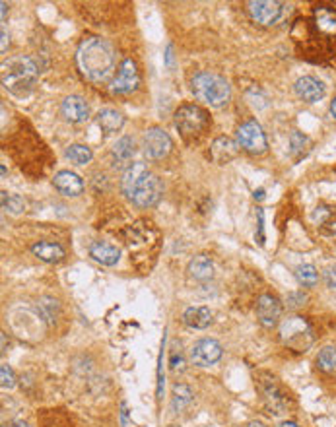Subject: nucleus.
Returning a JSON list of instances; mask_svg holds the SVG:
<instances>
[{"label":"nucleus","mask_w":336,"mask_h":427,"mask_svg":"<svg viewBox=\"0 0 336 427\" xmlns=\"http://www.w3.org/2000/svg\"><path fill=\"white\" fill-rule=\"evenodd\" d=\"M222 346L220 342H216L212 338H202L195 342V346L191 348V360L198 367H210L214 363L220 362L222 357Z\"/></svg>","instance_id":"12"},{"label":"nucleus","mask_w":336,"mask_h":427,"mask_svg":"<svg viewBox=\"0 0 336 427\" xmlns=\"http://www.w3.org/2000/svg\"><path fill=\"white\" fill-rule=\"evenodd\" d=\"M76 63L90 82L105 84L115 70V51L105 39L86 38L76 51Z\"/></svg>","instance_id":"2"},{"label":"nucleus","mask_w":336,"mask_h":427,"mask_svg":"<svg viewBox=\"0 0 336 427\" xmlns=\"http://www.w3.org/2000/svg\"><path fill=\"white\" fill-rule=\"evenodd\" d=\"M278 427H299V426L296 424V421H282Z\"/></svg>","instance_id":"36"},{"label":"nucleus","mask_w":336,"mask_h":427,"mask_svg":"<svg viewBox=\"0 0 336 427\" xmlns=\"http://www.w3.org/2000/svg\"><path fill=\"white\" fill-rule=\"evenodd\" d=\"M31 252L38 257L39 260L47 262V264H58L61 260L65 259V249L53 241H39L31 247Z\"/></svg>","instance_id":"19"},{"label":"nucleus","mask_w":336,"mask_h":427,"mask_svg":"<svg viewBox=\"0 0 336 427\" xmlns=\"http://www.w3.org/2000/svg\"><path fill=\"white\" fill-rule=\"evenodd\" d=\"M39 74L41 70L33 56H12L2 63V84L12 95H18V97H26L33 92Z\"/></svg>","instance_id":"4"},{"label":"nucleus","mask_w":336,"mask_h":427,"mask_svg":"<svg viewBox=\"0 0 336 427\" xmlns=\"http://www.w3.org/2000/svg\"><path fill=\"white\" fill-rule=\"evenodd\" d=\"M261 390L262 396L266 400V404H269V408L274 410V414H282V410L286 408V396H284V392L278 389V385L274 382V379L261 381Z\"/></svg>","instance_id":"22"},{"label":"nucleus","mask_w":336,"mask_h":427,"mask_svg":"<svg viewBox=\"0 0 336 427\" xmlns=\"http://www.w3.org/2000/svg\"><path fill=\"white\" fill-rule=\"evenodd\" d=\"M191 90L198 102L206 103L210 107H224L232 97V90H230V84L225 82V78L212 74V72L195 74V78L191 80Z\"/></svg>","instance_id":"5"},{"label":"nucleus","mask_w":336,"mask_h":427,"mask_svg":"<svg viewBox=\"0 0 336 427\" xmlns=\"http://www.w3.org/2000/svg\"><path fill=\"white\" fill-rule=\"evenodd\" d=\"M294 90L298 93L299 99H303L305 103L321 102L325 97V93H327L325 84L319 78H315V76H301L296 82V86H294Z\"/></svg>","instance_id":"14"},{"label":"nucleus","mask_w":336,"mask_h":427,"mask_svg":"<svg viewBox=\"0 0 336 427\" xmlns=\"http://www.w3.org/2000/svg\"><path fill=\"white\" fill-rule=\"evenodd\" d=\"M8 45H10V35L6 33V29H2V47H0V51L6 53V51H8Z\"/></svg>","instance_id":"33"},{"label":"nucleus","mask_w":336,"mask_h":427,"mask_svg":"<svg viewBox=\"0 0 336 427\" xmlns=\"http://www.w3.org/2000/svg\"><path fill=\"white\" fill-rule=\"evenodd\" d=\"M191 400H193V390L189 389L187 385H175L173 387V402H171L173 412H177V414L183 412L191 404Z\"/></svg>","instance_id":"26"},{"label":"nucleus","mask_w":336,"mask_h":427,"mask_svg":"<svg viewBox=\"0 0 336 427\" xmlns=\"http://www.w3.org/2000/svg\"><path fill=\"white\" fill-rule=\"evenodd\" d=\"M237 152H239V144L230 136H218L210 148V154L216 163H230L232 159L237 158Z\"/></svg>","instance_id":"17"},{"label":"nucleus","mask_w":336,"mask_h":427,"mask_svg":"<svg viewBox=\"0 0 336 427\" xmlns=\"http://www.w3.org/2000/svg\"><path fill=\"white\" fill-rule=\"evenodd\" d=\"M142 148H144V156L148 159H163L173 148V142H171L166 130L152 127L144 134Z\"/></svg>","instance_id":"10"},{"label":"nucleus","mask_w":336,"mask_h":427,"mask_svg":"<svg viewBox=\"0 0 336 427\" xmlns=\"http://www.w3.org/2000/svg\"><path fill=\"white\" fill-rule=\"evenodd\" d=\"M282 342L296 352H305L313 342L311 325L303 316H289L280 326Z\"/></svg>","instance_id":"8"},{"label":"nucleus","mask_w":336,"mask_h":427,"mask_svg":"<svg viewBox=\"0 0 336 427\" xmlns=\"http://www.w3.org/2000/svg\"><path fill=\"white\" fill-rule=\"evenodd\" d=\"M8 427H28V426H26L24 421H12Z\"/></svg>","instance_id":"37"},{"label":"nucleus","mask_w":336,"mask_h":427,"mask_svg":"<svg viewBox=\"0 0 336 427\" xmlns=\"http://www.w3.org/2000/svg\"><path fill=\"white\" fill-rule=\"evenodd\" d=\"M328 111H330V115H333V119H336V95H335V99L330 102V107H328Z\"/></svg>","instance_id":"34"},{"label":"nucleus","mask_w":336,"mask_h":427,"mask_svg":"<svg viewBox=\"0 0 336 427\" xmlns=\"http://www.w3.org/2000/svg\"><path fill=\"white\" fill-rule=\"evenodd\" d=\"M183 323L189 328L205 330V328L212 325V313H210L208 307H189L187 311L183 313Z\"/></svg>","instance_id":"21"},{"label":"nucleus","mask_w":336,"mask_h":427,"mask_svg":"<svg viewBox=\"0 0 336 427\" xmlns=\"http://www.w3.org/2000/svg\"><path fill=\"white\" fill-rule=\"evenodd\" d=\"M317 367L321 371L330 373L336 369V348L333 346H327L323 348L317 355Z\"/></svg>","instance_id":"29"},{"label":"nucleus","mask_w":336,"mask_h":427,"mask_svg":"<svg viewBox=\"0 0 336 427\" xmlns=\"http://www.w3.org/2000/svg\"><path fill=\"white\" fill-rule=\"evenodd\" d=\"M53 186L61 195L70 196H80L84 193V181L80 179V175H76L72 171H58L55 177H53Z\"/></svg>","instance_id":"15"},{"label":"nucleus","mask_w":336,"mask_h":427,"mask_svg":"<svg viewBox=\"0 0 336 427\" xmlns=\"http://www.w3.org/2000/svg\"><path fill=\"white\" fill-rule=\"evenodd\" d=\"M189 276L196 282H208L214 276V262L206 255H196L195 259L189 262Z\"/></svg>","instance_id":"20"},{"label":"nucleus","mask_w":336,"mask_h":427,"mask_svg":"<svg viewBox=\"0 0 336 427\" xmlns=\"http://www.w3.org/2000/svg\"><path fill=\"white\" fill-rule=\"evenodd\" d=\"M134 152H136V146H134V140H132L131 136H122V138L117 140V142L113 144L111 150L115 166H122V163L131 161L132 156H134Z\"/></svg>","instance_id":"24"},{"label":"nucleus","mask_w":336,"mask_h":427,"mask_svg":"<svg viewBox=\"0 0 336 427\" xmlns=\"http://www.w3.org/2000/svg\"><path fill=\"white\" fill-rule=\"evenodd\" d=\"M309 138L303 134V132H299V130H294L291 134H289V154L294 156V158H301V156H305L309 150Z\"/></svg>","instance_id":"27"},{"label":"nucleus","mask_w":336,"mask_h":427,"mask_svg":"<svg viewBox=\"0 0 336 427\" xmlns=\"http://www.w3.org/2000/svg\"><path fill=\"white\" fill-rule=\"evenodd\" d=\"M95 121L99 124V129L105 132V134H113V132H119L125 124V117L121 113L115 111V109H102L97 113Z\"/></svg>","instance_id":"23"},{"label":"nucleus","mask_w":336,"mask_h":427,"mask_svg":"<svg viewBox=\"0 0 336 427\" xmlns=\"http://www.w3.org/2000/svg\"><path fill=\"white\" fill-rule=\"evenodd\" d=\"M296 278L303 288H313V286H317L319 282L317 268L313 264H301V266L296 268Z\"/></svg>","instance_id":"28"},{"label":"nucleus","mask_w":336,"mask_h":427,"mask_svg":"<svg viewBox=\"0 0 336 427\" xmlns=\"http://www.w3.org/2000/svg\"><path fill=\"white\" fill-rule=\"evenodd\" d=\"M61 113L68 122H84L90 119V107L80 95H68L61 105Z\"/></svg>","instance_id":"16"},{"label":"nucleus","mask_w":336,"mask_h":427,"mask_svg":"<svg viewBox=\"0 0 336 427\" xmlns=\"http://www.w3.org/2000/svg\"><path fill=\"white\" fill-rule=\"evenodd\" d=\"M237 144H239V148L245 150L247 154H253V156H261L269 148L266 134L255 119L245 121L237 129Z\"/></svg>","instance_id":"9"},{"label":"nucleus","mask_w":336,"mask_h":427,"mask_svg":"<svg viewBox=\"0 0 336 427\" xmlns=\"http://www.w3.org/2000/svg\"><path fill=\"white\" fill-rule=\"evenodd\" d=\"M2 208L10 214H19L26 210V200H24L19 195L2 193Z\"/></svg>","instance_id":"30"},{"label":"nucleus","mask_w":336,"mask_h":427,"mask_svg":"<svg viewBox=\"0 0 336 427\" xmlns=\"http://www.w3.org/2000/svg\"><path fill=\"white\" fill-rule=\"evenodd\" d=\"M289 38L299 58L313 65H330L336 58V8L315 4L307 16L294 22Z\"/></svg>","instance_id":"1"},{"label":"nucleus","mask_w":336,"mask_h":427,"mask_svg":"<svg viewBox=\"0 0 336 427\" xmlns=\"http://www.w3.org/2000/svg\"><path fill=\"white\" fill-rule=\"evenodd\" d=\"M247 8L251 18L264 28L278 26L282 22H286L291 14V4L278 2V0H251L247 2Z\"/></svg>","instance_id":"7"},{"label":"nucleus","mask_w":336,"mask_h":427,"mask_svg":"<svg viewBox=\"0 0 336 427\" xmlns=\"http://www.w3.org/2000/svg\"><path fill=\"white\" fill-rule=\"evenodd\" d=\"M6 352V335L2 332V353Z\"/></svg>","instance_id":"39"},{"label":"nucleus","mask_w":336,"mask_h":427,"mask_svg":"<svg viewBox=\"0 0 336 427\" xmlns=\"http://www.w3.org/2000/svg\"><path fill=\"white\" fill-rule=\"evenodd\" d=\"M247 427H264V426H262V424H259V421H251V424H249Z\"/></svg>","instance_id":"40"},{"label":"nucleus","mask_w":336,"mask_h":427,"mask_svg":"<svg viewBox=\"0 0 336 427\" xmlns=\"http://www.w3.org/2000/svg\"><path fill=\"white\" fill-rule=\"evenodd\" d=\"M325 282L330 289H336V264L325 270Z\"/></svg>","instance_id":"32"},{"label":"nucleus","mask_w":336,"mask_h":427,"mask_svg":"<svg viewBox=\"0 0 336 427\" xmlns=\"http://www.w3.org/2000/svg\"><path fill=\"white\" fill-rule=\"evenodd\" d=\"M65 156L70 159L74 166H86V163H90L92 158H94L92 150L88 148V146H82V144H72V146H68L65 152Z\"/></svg>","instance_id":"25"},{"label":"nucleus","mask_w":336,"mask_h":427,"mask_svg":"<svg viewBox=\"0 0 336 427\" xmlns=\"http://www.w3.org/2000/svg\"><path fill=\"white\" fill-rule=\"evenodd\" d=\"M262 196H264V191H262V188H259V191H255V198H259V200H261Z\"/></svg>","instance_id":"38"},{"label":"nucleus","mask_w":336,"mask_h":427,"mask_svg":"<svg viewBox=\"0 0 336 427\" xmlns=\"http://www.w3.org/2000/svg\"><path fill=\"white\" fill-rule=\"evenodd\" d=\"M282 315V303L280 299L272 293H262L261 298L257 299V316L259 323L266 328L278 325Z\"/></svg>","instance_id":"13"},{"label":"nucleus","mask_w":336,"mask_h":427,"mask_svg":"<svg viewBox=\"0 0 336 427\" xmlns=\"http://www.w3.org/2000/svg\"><path fill=\"white\" fill-rule=\"evenodd\" d=\"M90 257L102 266H115L121 259V251L107 241H95L90 247Z\"/></svg>","instance_id":"18"},{"label":"nucleus","mask_w":336,"mask_h":427,"mask_svg":"<svg viewBox=\"0 0 336 427\" xmlns=\"http://www.w3.org/2000/svg\"><path fill=\"white\" fill-rule=\"evenodd\" d=\"M175 127L183 138L193 142L205 136L206 130L210 129V115L200 105H193V103L181 105L175 111Z\"/></svg>","instance_id":"6"},{"label":"nucleus","mask_w":336,"mask_h":427,"mask_svg":"<svg viewBox=\"0 0 336 427\" xmlns=\"http://www.w3.org/2000/svg\"><path fill=\"white\" fill-rule=\"evenodd\" d=\"M0 375H2V389L4 390L14 389V385H16V377H14V371L10 369L6 363L0 367Z\"/></svg>","instance_id":"31"},{"label":"nucleus","mask_w":336,"mask_h":427,"mask_svg":"<svg viewBox=\"0 0 336 427\" xmlns=\"http://www.w3.org/2000/svg\"><path fill=\"white\" fill-rule=\"evenodd\" d=\"M0 6H2V22H4V19H6V12H8V4H6V2H2Z\"/></svg>","instance_id":"35"},{"label":"nucleus","mask_w":336,"mask_h":427,"mask_svg":"<svg viewBox=\"0 0 336 427\" xmlns=\"http://www.w3.org/2000/svg\"><path fill=\"white\" fill-rule=\"evenodd\" d=\"M141 84V76H138V68L136 63L132 58H125L119 66V72L113 78L111 92L119 93V95H127L132 93Z\"/></svg>","instance_id":"11"},{"label":"nucleus","mask_w":336,"mask_h":427,"mask_svg":"<svg viewBox=\"0 0 336 427\" xmlns=\"http://www.w3.org/2000/svg\"><path fill=\"white\" fill-rule=\"evenodd\" d=\"M122 195L136 208H152L159 202L163 186L158 175H154L144 163L134 161L125 169L121 179Z\"/></svg>","instance_id":"3"}]
</instances>
